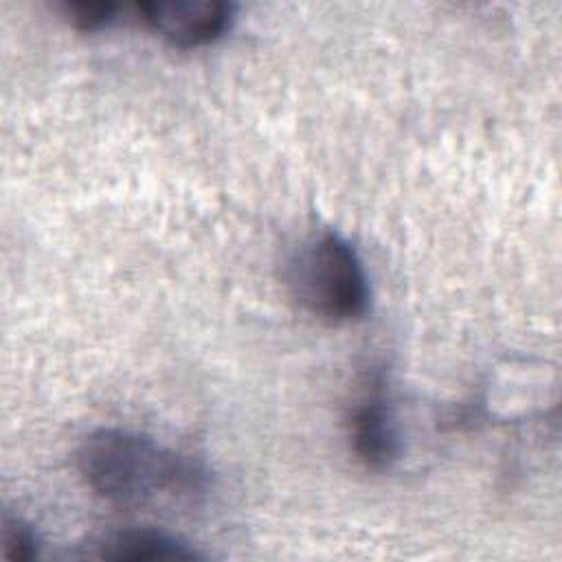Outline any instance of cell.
I'll return each instance as SVG.
<instances>
[{"instance_id": "cell-1", "label": "cell", "mask_w": 562, "mask_h": 562, "mask_svg": "<svg viewBox=\"0 0 562 562\" xmlns=\"http://www.w3.org/2000/svg\"><path fill=\"white\" fill-rule=\"evenodd\" d=\"M75 463L97 496L127 509L191 507L211 490V472L200 459L125 428L88 432Z\"/></svg>"}, {"instance_id": "cell-2", "label": "cell", "mask_w": 562, "mask_h": 562, "mask_svg": "<svg viewBox=\"0 0 562 562\" xmlns=\"http://www.w3.org/2000/svg\"><path fill=\"white\" fill-rule=\"evenodd\" d=\"M288 288L299 305L329 325L360 321L371 301L369 277L358 250L325 228L301 241L288 259Z\"/></svg>"}, {"instance_id": "cell-3", "label": "cell", "mask_w": 562, "mask_h": 562, "mask_svg": "<svg viewBox=\"0 0 562 562\" xmlns=\"http://www.w3.org/2000/svg\"><path fill=\"white\" fill-rule=\"evenodd\" d=\"M345 437L353 459L369 472L391 470L402 454V437L389 384L371 371L345 415Z\"/></svg>"}, {"instance_id": "cell-4", "label": "cell", "mask_w": 562, "mask_h": 562, "mask_svg": "<svg viewBox=\"0 0 562 562\" xmlns=\"http://www.w3.org/2000/svg\"><path fill=\"white\" fill-rule=\"evenodd\" d=\"M134 15L158 37L178 48H198L220 40L235 20V4L224 0H147Z\"/></svg>"}, {"instance_id": "cell-5", "label": "cell", "mask_w": 562, "mask_h": 562, "mask_svg": "<svg viewBox=\"0 0 562 562\" xmlns=\"http://www.w3.org/2000/svg\"><path fill=\"white\" fill-rule=\"evenodd\" d=\"M99 560H195L202 558L187 540L151 527H125L94 540L86 551Z\"/></svg>"}, {"instance_id": "cell-6", "label": "cell", "mask_w": 562, "mask_h": 562, "mask_svg": "<svg viewBox=\"0 0 562 562\" xmlns=\"http://www.w3.org/2000/svg\"><path fill=\"white\" fill-rule=\"evenodd\" d=\"M57 11L79 31H97L112 24L121 11L114 2H90V0H64Z\"/></svg>"}, {"instance_id": "cell-7", "label": "cell", "mask_w": 562, "mask_h": 562, "mask_svg": "<svg viewBox=\"0 0 562 562\" xmlns=\"http://www.w3.org/2000/svg\"><path fill=\"white\" fill-rule=\"evenodd\" d=\"M0 544L2 555L11 562H29L40 555V540L35 531L20 518H4Z\"/></svg>"}]
</instances>
